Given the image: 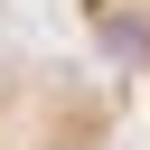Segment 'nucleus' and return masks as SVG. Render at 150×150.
Segmentation results:
<instances>
[{"instance_id":"obj_1","label":"nucleus","mask_w":150,"mask_h":150,"mask_svg":"<svg viewBox=\"0 0 150 150\" xmlns=\"http://www.w3.org/2000/svg\"><path fill=\"white\" fill-rule=\"evenodd\" d=\"M75 19L94 28V47H103L122 75L150 84V0H75Z\"/></svg>"}]
</instances>
